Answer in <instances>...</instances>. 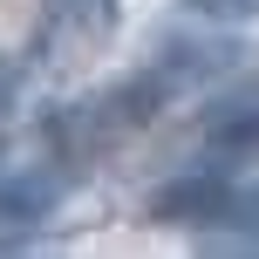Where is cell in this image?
<instances>
[{
	"label": "cell",
	"mask_w": 259,
	"mask_h": 259,
	"mask_svg": "<svg viewBox=\"0 0 259 259\" xmlns=\"http://www.w3.org/2000/svg\"><path fill=\"white\" fill-rule=\"evenodd\" d=\"M68 198H75V170H68V164H21V170H0V239L48 225Z\"/></svg>",
	"instance_id": "cell-1"
},
{
	"label": "cell",
	"mask_w": 259,
	"mask_h": 259,
	"mask_svg": "<svg viewBox=\"0 0 259 259\" xmlns=\"http://www.w3.org/2000/svg\"><path fill=\"white\" fill-rule=\"evenodd\" d=\"M150 219L157 225H219V219H239V191L232 178H219V170H184L178 184H164V191L150 198Z\"/></svg>",
	"instance_id": "cell-2"
},
{
	"label": "cell",
	"mask_w": 259,
	"mask_h": 259,
	"mask_svg": "<svg viewBox=\"0 0 259 259\" xmlns=\"http://www.w3.org/2000/svg\"><path fill=\"white\" fill-rule=\"evenodd\" d=\"M55 27H62L68 41H82V48H103L109 34H116L123 21V0H48Z\"/></svg>",
	"instance_id": "cell-3"
},
{
	"label": "cell",
	"mask_w": 259,
	"mask_h": 259,
	"mask_svg": "<svg viewBox=\"0 0 259 259\" xmlns=\"http://www.w3.org/2000/svg\"><path fill=\"white\" fill-rule=\"evenodd\" d=\"M191 259H259V225L252 219H219L191 232Z\"/></svg>",
	"instance_id": "cell-4"
},
{
	"label": "cell",
	"mask_w": 259,
	"mask_h": 259,
	"mask_svg": "<svg viewBox=\"0 0 259 259\" xmlns=\"http://www.w3.org/2000/svg\"><path fill=\"white\" fill-rule=\"evenodd\" d=\"M178 7L205 27H252L259 21V0H178Z\"/></svg>",
	"instance_id": "cell-5"
}]
</instances>
